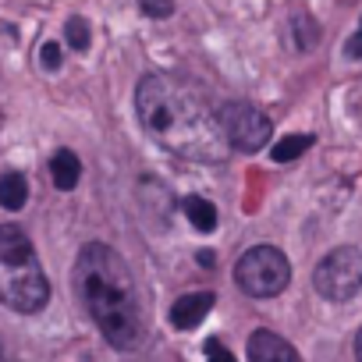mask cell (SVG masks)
I'll list each match as a JSON object with an SVG mask.
<instances>
[{
  "instance_id": "obj_1",
  "label": "cell",
  "mask_w": 362,
  "mask_h": 362,
  "mask_svg": "<svg viewBox=\"0 0 362 362\" xmlns=\"http://www.w3.org/2000/svg\"><path fill=\"white\" fill-rule=\"evenodd\" d=\"M135 110L153 142L185 160L221 163L231 149L203 96L170 75H146L135 89Z\"/></svg>"
},
{
  "instance_id": "obj_2",
  "label": "cell",
  "mask_w": 362,
  "mask_h": 362,
  "mask_svg": "<svg viewBox=\"0 0 362 362\" xmlns=\"http://www.w3.org/2000/svg\"><path fill=\"white\" fill-rule=\"evenodd\" d=\"M75 288L86 313L107 337V344L121 351H132L142 344V334H146L142 302L121 252H114L103 242H89L75 259Z\"/></svg>"
},
{
  "instance_id": "obj_3",
  "label": "cell",
  "mask_w": 362,
  "mask_h": 362,
  "mask_svg": "<svg viewBox=\"0 0 362 362\" xmlns=\"http://www.w3.org/2000/svg\"><path fill=\"white\" fill-rule=\"evenodd\" d=\"M47 302L50 284L29 235L18 224H0V305L33 316Z\"/></svg>"
},
{
  "instance_id": "obj_4",
  "label": "cell",
  "mask_w": 362,
  "mask_h": 362,
  "mask_svg": "<svg viewBox=\"0 0 362 362\" xmlns=\"http://www.w3.org/2000/svg\"><path fill=\"white\" fill-rule=\"evenodd\" d=\"M288 281H291V263L277 245H252L235 263V284L249 298H274L288 288Z\"/></svg>"
},
{
  "instance_id": "obj_5",
  "label": "cell",
  "mask_w": 362,
  "mask_h": 362,
  "mask_svg": "<svg viewBox=\"0 0 362 362\" xmlns=\"http://www.w3.org/2000/svg\"><path fill=\"white\" fill-rule=\"evenodd\" d=\"M313 288L327 302H348L362 291V249L358 245H337L330 249L316 270H313Z\"/></svg>"
},
{
  "instance_id": "obj_6",
  "label": "cell",
  "mask_w": 362,
  "mask_h": 362,
  "mask_svg": "<svg viewBox=\"0 0 362 362\" xmlns=\"http://www.w3.org/2000/svg\"><path fill=\"white\" fill-rule=\"evenodd\" d=\"M214 117H217V124H221L224 142H228L231 149H238V153H259V149L270 142V135H274L270 117H267L259 107L245 103V100L224 103Z\"/></svg>"
},
{
  "instance_id": "obj_7",
  "label": "cell",
  "mask_w": 362,
  "mask_h": 362,
  "mask_svg": "<svg viewBox=\"0 0 362 362\" xmlns=\"http://www.w3.org/2000/svg\"><path fill=\"white\" fill-rule=\"evenodd\" d=\"M245 351H249V362H302L298 351H295L281 334H274V330H267V327L252 330Z\"/></svg>"
},
{
  "instance_id": "obj_8",
  "label": "cell",
  "mask_w": 362,
  "mask_h": 362,
  "mask_svg": "<svg viewBox=\"0 0 362 362\" xmlns=\"http://www.w3.org/2000/svg\"><path fill=\"white\" fill-rule=\"evenodd\" d=\"M214 291H192V295H181L174 305H170V323L177 327V330H196L206 316H210V309H214Z\"/></svg>"
},
{
  "instance_id": "obj_9",
  "label": "cell",
  "mask_w": 362,
  "mask_h": 362,
  "mask_svg": "<svg viewBox=\"0 0 362 362\" xmlns=\"http://www.w3.org/2000/svg\"><path fill=\"white\" fill-rule=\"evenodd\" d=\"M50 177H54V185H57L61 192H71V189L78 185V177H82L78 156H75L71 149H57V153L50 156Z\"/></svg>"
},
{
  "instance_id": "obj_10",
  "label": "cell",
  "mask_w": 362,
  "mask_h": 362,
  "mask_svg": "<svg viewBox=\"0 0 362 362\" xmlns=\"http://www.w3.org/2000/svg\"><path fill=\"white\" fill-rule=\"evenodd\" d=\"M25 203H29V177L22 170H8L0 177V206L18 214Z\"/></svg>"
},
{
  "instance_id": "obj_11",
  "label": "cell",
  "mask_w": 362,
  "mask_h": 362,
  "mask_svg": "<svg viewBox=\"0 0 362 362\" xmlns=\"http://www.w3.org/2000/svg\"><path fill=\"white\" fill-rule=\"evenodd\" d=\"M181 210H185L189 224H192L196 231H203V235H210V231L217 228V206H214L210 199H203V196H189L185 203H181Z\"/></svg>"
},
{
  "instance_id": "obj_12",
  "label": "cell",
  "mask_w": 362,
  "mask_h": 362,
  "mask_svg": "<svg viewBox=\"0 0 362 362\" xmlns=\"http://www.w3.org/2000/svg\"><path fill=\"white\" fill-rule=\"evenodd\" d=\"M313 146V135H284L277 146H274V163H291V160H298L305 149Z\"/></svg>"
},
{
  "instance_id": "obj_13",
  "label": "cell",
  "mask_w": 362,
  "mask_h": 362,
  "mask_svg": "<svg viewBox=\"0 0 362 362\" xmlns=\"http://www.w3.org/2000/svg\"><path fill=\"white\" fill-rule=\"evenodd\" d=\"M288 29H291L295 50H309V47H316V40H320V29H316V22H313L309 15H295Z\"/></svg>"
},
{
  "instance_id": "obj_14",
  "label": "cell",
  "mask_w": 362,
  "mask_h": 362,
  "mask_svg": "<svg viewBox=\"0 0 362 362\" xmlns=\"http://www.w3.org/2000/svg\"><path fill=\"white\" fill-rule=\"evenodd\" d=\"M64 40H68V47H71V50H78V54H82V50H89V22H86V18H78V15H75V18H68V25H64Z\"/></svg>"
},
{
  "instance_id": "obj_15",
  "label": "cell",
  "mask_w": 362,
  "mask_h": 362,
  "mask_svg": "<svg viewBox=\"0 0 362 362\" xmlns=\"http://www.w3.org/2000/svg\"><path fill=\"white\" fill-rule=\"evenodd\" d=\"M139 11L146 18H167L174 15V0H139Z\"/></svg>"
},
{
  "instance_id": "obj_16",
  "label": "cell",
  "mask_w": 362,
  "mask_h": 362,
  "mask_svg": "<svg viewBox=\"0 0 362 362\" xmlns=\"http://www.w3.org/2000/svg\"><path fill=\"white\" fill-rule=\"evenodd\" d=\"M40 61H43V68L47 71H57L61 68V43H43V50H40Z\"/></svg>"
},
{
  "instance_id": "obj_17",
  "label": "cell",
  "mask_w": 362,
  "mask_h": 362,
  "mask_svg": "<svg viewBox=\"0 0 362 362\" xmlns=\"http://www.w3.org/2000/svg\"><path fill=\"white\" fill-rule=\"evenodd\" d=\"M203 351H206V362H235V355H231L217 337H210V341L203 344Z\"/></svg>"
},
{
  "instance_id": "obj_18",
  "label": "cell",
  "mask_w": 362,
  "mask_h": 362,
  "mask_svg": "<svg viewBox=\"0 0 362 362\" xmlns=\"http://www.w3.org/2000/svg\"><path fill=\"white\" fill-rule=\"evenodd\" d=\"M344 54H348L351 61H362V29H358V33H355V36L344 43Z\"/></svg>"
},
{
  "instance_id": "obj_19",
  "label": "cell",
  "mask_w": 362,
  "mask_h": 362,
  "mask_svg": "<svg viewBox=\"0 0 362 362\" xmlns=\"http://www.w3.org/2000/svg\"><path fill=\"white\" fill-rule=\"evenodd\" d=\"M355 358L362 362V327H358V334H355Z\"/></svg>"
},
{
  "instance_id": "obj_20",
  "label": "cell",
  "mask_w": 362,
  "mask_h": 362,
  "mask_svg": "<svg viewBox=\"0 0 362 362\" xmlns=\"http://www.w3.org/2000/svg\"><path fill=\"white\" fill-rule=\"evenodd\" d=\"M199 263L203 267H214V252H199Z\"/></svg>"
},
{
  "instance_id": "obj_21",
  "label": "cell",
  "mask_w": 362,
  "mask_h": 362,
  "mask_svg": "<svg viewBox=\"0 0 362 362\" xmlns=\"http://www.w3.org/2000/svg\"><path fill=\"white\" fill-rule=\"evenodd\" d=\"M0 362H11V358H8V351H4V348H0Z\"/></svg>"
}]
</instances>
